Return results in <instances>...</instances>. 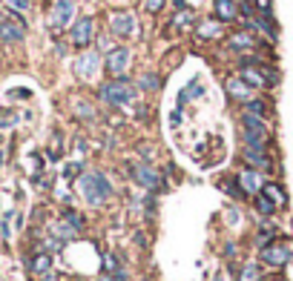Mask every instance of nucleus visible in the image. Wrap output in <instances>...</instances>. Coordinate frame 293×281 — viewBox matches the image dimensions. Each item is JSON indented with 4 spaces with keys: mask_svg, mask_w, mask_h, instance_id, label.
<instances>
[{
    "mask_svg": "<svg viewBox=\"0 0 293 281\" xmlns=\"http://www.w3.org/2000/svg\"><path fill=\"white\" fill-rule=\"evenodd\" d=\"M133 175H135V181H138L141 186H147V190H158L161 186V175L152 167H135Z\"/></svg>",
    "mask_w": 293,
    "mask_h": 281,
    "instance_id": "nucleus-7",
    "label": "nucleus"
},
{
    "mask_svg": "<svg viewBox=\"0 0 293 281\" xmlns=\"http://www.w3.org/2000/svg\"><path fill=\"white\" fill-rule=\"evenodd\" d=\"M241 281H259V267L256 264H247V267L241 270Z\"/></svg>",
    "mask_w": 293,
    "mask_h": 281,
    "instance_id": "nucleus-22",
    "label": "nucleus"
},
{
    "mask_svg": "<svg viewBox=\"0 0 293 281\" xmlns=\"http://www.w3.org/2000/svg\"><path fill=\"white\" fill-rule=\"evenodd\" d=\"M12 6H18V9H29V0H12Z\"/></svg>",
    "mask_w": 293,
    "mask_h": 281,
    "instance_id": "nucleus-26",
    "label": "nucleus"
},
{
    "mask_svg": "<svg viewBox=\"0 0 293 281\" xmlns=\"http://www.w3.org/2000/svg\"><path fill=\"white\" fill-rule=\"evenodd\" d=\"M29 270L35 272V275H44V278H49V272H52V258H49V255H35V258H32V264H29Z\"/></svg>",
    "mask_w": 293,
    "mask_h": 281,
    "instance_id": "nucleus-11",
    "label": "nucleus"
},
{
    "mask_svg": "<svg viewBox=\"0 0 293 281\" xmlns=\"http://www.w3.org/2000/svg\"><path fill=\"white\" fill-rule=\"evenodd\" d=\"M265 112H267V106L262 104V101H250V104H247V115H256V118H265Z\"/></svg>",
    "mask_w": 293,
    "mask_h": 281,
    "instance_id": "nucleus-21",
    "label": "nucleus"
},
{
    "mask_svg": "<svg viewBox=\"0 0 293 281\" xmlns=\"http://www.w3.org/2000/svg\"><path fill=\"white\" fill-rule=\"evenodd\" d=\"M265 195H267V198H273V204H284V193L276 184H267L265 186Z\"/></svg>",
    "mask_w": 293,
    "mask_h": 281,
    "instance_id": "nucleus-20",
    "label": "nucleus"
},
{
    "mask_svg": "<svg viewBox=\"0 0 293 281\" xmlns=\"http://www.w3.org/2000/svg\"><path fill=\"white\" fill-rule=\"evenodd\" d=\"M250 43H253V37H250L247 32H239V35L230 37V46H233V49H247Z\"/></svg>",
    "mask_w": 293,
    "mask_h": 281,
    "instance_id": "nucleus-19",
    "label": "nucleus"
},
{
    "mask_svg": "<svg viewBox=\"0 0 293 281\" xmlns=\"http://www.w3.org/2000/svg\"><path fill=\"white\" fill-rule=\"evenodd\" d=\"M256 210L262 212V215H273V212H276V204L270 201L267 195H259V198H256Z\"/></svg>",
    "mask_w": 293,
    "mask_h": 281,
    "instance_id": "nucleus-18",
    "label": "nucleus"
},
{
    "mask_svg": "<svg viewBox=\"0 0 293 281\" xmlns=\"http://www.w3.org/2000/svg\"><path fill=\"white\" fill-rule=\"evenodd\" d=\"M92 40V18H80L72 29V43L75 46H87Z\"/></svg>",
    "mask_w": 293,
    "mask_h": 281,
    "instance_id": "nucleus-6",
    "label": "nucleus"
},
{
    "mask_svg": "<svg viewBox=\"0 0 293 281\" xmlns=\"http://www.w3.org/2000/svg\"><path fill=\"white\" fill-rule=\"evenodd\" d=\"M244 140H247L250 150H265V138H267V126L262 118L256 115H244Z\"/></svg>",
    "mask_w": 293,
    "mask_h": 281,
    "instance_id": "nucleus-2",
    "label": "nucleus"
},
{
    "mask_svg": "<svg viewBox=\"0 0 293 281\" xmlns=\"http://www.w3.org/2000/svg\"><path fill=\"white\" fill-rule=\"evenodd\" d=\"M241 186H244V190H247V193H256L259 190V175L256 172H241Z\"/></svg>",
    "mask_w": 293,
    "mask_h": 281,
    "instance_id": "nucleus-17",
    "label": "nucleus"
},
{
    "mask_svg": "<svg viewBox=\"0 0 293 281\" xmlns=\"http://www.w3.org/2000/svg\"><path fill=\"white\" fill-rule=\"evenodd\" d=\"M66 221H69V227L72 229H80V224H83V221H80V215H78V212H66Z\"/></svg>",
    "mask_w": 293,
    "mask_h": 281,
    "instance_id": "nucleus-23",
    "label": "nucleus"
},
{
    "mask_svg": "<svg viewBox=\"0 0 293 281\" xmlns=\"http://www.w3.org/2000/svg\"><path fill=\"white\" fill-rule=\"evenodd\" d=\"M95 55H83V58H80V61H78V75H87V78H89V75H92V72H95Z\"/></svg>",
    "mask_w": 293,
    "mask_h": 281,
    "instance_id": "nucleus-15",
    "label": "nucleus"
},
{
    "mask_svg": "<svg viewBox=\"0 0 293 281\" xmlns=\"http://www.w3.org/2000/svg\"><path fill=\"white\" fill-rule=\"evenodd\" d=\"M141 83H144L147 89H155V86H158V78H152V75H147V78H144Z\"/></svg>",
    "mask_w": 293,
    "mask_h": 281,
    "instance_id": "nucleus-24",
    "label": "nucleus"
},
{
    "mask_svg": "<svg viewBox=\"0 0 293 281\" xmlns=\"http://www.w3.org/2000/svg\"><path fill=\"white\" fill-rule=\"evenodd\" d=\"M0 37L9 40V43H18V40H23V26H20V23L3 20V23H0Z\"/></svg>",
    "mask_w": 293,
    "mask_h": 281,
    "instance_id": "nucleus-9",
    "label": "nucleus"
},
{
    "mask_svg": "<svg viewBox=\"0 0 293 281\" xmlns=\"http://www.w3.org/2000/svg\"><path fill=\"white\" fill-rule=\"evenodd\" d=\"M112 32H115V35H124V37L133 35L135 32L133 15H115V18H112Z\"/></svg>",
    "mask_w": 293,
    "mask_h": 281,
    "instance_id": "nucleus-8",
    "label": "nucleus"
},
{
    "mask_svg": "<svg viewBox=\"0 0 293 281\" xmlns=\"http://www.w3.org/2000/svg\"><path fill=\"white\" fill-rule=\"evenodd\" d=\"M241 80H244V83H250V86H267L265 72H259V69H247V66H244V75H241Z\"/></svg>",
    "mask_w": 293,
    "mask_h": 281,
    "instance_id": "nucleus-13",
    "label": "nucleus"
},
{
    "mask_svg": "<svg viewBox=\"0 0 293 281\" xmlns=\"http://www.w3.org/2000/svg\"><path fill=\"white\" fill-rule=\"evenodd\" d=\"M161 6H164V0H147V9L150 12H158Z\"/></svg>",
    "mask_w": 293,
    "mask_h": 281,
    "instance_id": "nucleus-25",
    "label": "nucleus"
},
{
    "mask_svg": "<svg viewBox=\"0 0 293 281\" xmlns=\"http://www.w3.org/2000/svg\"><path fill=\"white\" fill-rule=\"evenodd\" d=\"M130 61H133L130 49H112V52L107 55V72L109 75H121V72L130 66Z\"/></svg>",
    "mask_w": 293,
    "mask_h": 281,
    "instance_id": "nucleus-5",
    "label": "nucleus"
},
{
    "mask_svg": "<svg viewBox=\"0 0 293 281\" xmlns=\"http://www.w3.org/2000/svg\"><path fill=\"white\" fill-rule=\"evenodd\" d=\"M262 261L270 264V267H284V264L290 261V250L284 244H270L262 250Z\"/></svg>",
    "mask_w": 293,
    "mask_h": 281,
    "instance_id": "nucleus-4",
    "label": "nucleus"
},
{
    "mask_svg": "<svg viewBox=\"0 0 293 281\" xmlns=\"http://www.w3.org/2000/svg\"><path fill=\"white\" fill-rule=\"evenodd\" d=\"M101 98L107 101V104H115V106H124L133 101V86L127 83V80H112L107 86H101Z\"/></svg>",
    "mask_w": 293,
    "mask_h": 281,
    "instance_id": "nucleus-3",
    "label": "nucleus"
},
{
    "mask_svg": "<svg viewBox=\"0 0 293 281\" xmlns=\"http://www.w3.org/2000/svg\"><path fill=\"white\" fill-rule=\"evenodd\" d=\"M227 89H230V95L244 98V101H247V95H250V86H244V80H239V78H233L230 83H227Z\"/></svg>",
    "mask_w": 293,
    "mask_h": 281,
    "instance_id": "nucleus-16",
    "label": "nucleus"
},
{
    "mask_svg": "<svg viewBox=\"0 0 293 281\" xmlns=\"http://www.w3.org/2000/svg\"><path fill=\"white\" fill-rule=\"evenodd\" d=\"M80 195L87 198L89 204H104L112 193V186L104 175H98V172H89V175H80Z\"/></svg>",
    "mask_w": 293,
    "mask_h": 281,
    "instance_id": "nucleus-1",
    "label": "nucleus"
},
{
    "mask_svg": "<svg viewBox=\"0 0 293 281\" xmlns=\"http://www.w3.org/2000/svg\"><path fill=\"white\" fill-rule=\"evenodd\" d=\"M244 158H247L250 164H256L259 169H270V158H265V150H250V147H247Z\"/></svg>",
    "mask_w": 293,
    "mask_h": 281,
    "instance_id": "nucleus-12",
    "label": "nucleus"
},
{
    "mask_svg": "<svg viewBox=\"0 0 293 281\" xmlns=\"http://www.w3.org/2000/svg\"><path fill=\"white\" fill-rule=\"evenodd\" d=\"M78 164H69V167H66V175H78Z\"/></svg>",
    "mask_w": 293,
    "mask_h": 281,
    "instance_id": "nucleus-27",
    "label": "nucleus"
},
{
    "mask_svg": "<svg viewBox=\"0 0 293 281\" xmlns=\"http://www.w3.org/2000/svg\"><path fill=\"white\" fill-rule=\"evenodd\" d=\"M270 281H284V278H270Z\"/></svg>",
    "mask_w": 293,
    "mask_h": 281,
    "instance_id": "nucleus-28",
    "label": "nucleus"
},
{
    "mask_svg": "<svg viewBox=\"0 0 293 281\" xmlns=\"http://www.w3.org/2000/svg\"><path fill=\"white\" fill-rule=\"evenodd\" d=\"M216 9H219V18H222V20H236V15H239L233 0H219Z\"/></svg>",
    "mask_w": 293,
    "mask_h": 281,
    "instance_id": "nucleus-14",
    "label": "nucleus"
},
{
    "mask_svg": "<svg viewBox=\"0 0 293 281\" xmlns=\"http://www.w3.org/2000/svg\"><path fill=\"white\" fill-rule=\"evenodd\" d=\"M69 18H72V3L69 0H61V3L55 6V12H52V23L55 26H66Z\"/></svg>",
    "mask_w": 293,
    "mask_h": 281,
    "instance_id": "nucleus-10",
    "label": "nucleus"
}]
</instances>
